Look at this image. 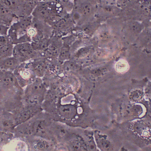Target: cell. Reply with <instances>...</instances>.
Listing matches in <instances>:
<instances>
[{
	"label": "cell",
	"instance_id": "7c38bea8",
	"mask_svg": "<svg viewBox=\"0 0 151 151\" xmlns=\"http://www.w3.org/2000/svg\"><path fill=\"white\" fill-rule=\"evenodd\" d=\"M95 140L100 149L103 151H108L112 149L111 142L108 139L106 135L98 131L94 133Z\"/></svg>",
	"mask_w": 151,
	"mask_h": 151
},
{
	"label": "cell",
	"instance_id": "5b68a950",
	"mask_svg": "<svg viewBox=\"0 0 151 151\" xmlns=\"http://www.w3.org/2000/svg\"><path fill=\"white\" fill-rule=\"evenodd\" d=\"M13 56L18 59L21 63L42 57L40 52L34 50L30 42L15 45Z\"/></svg>",
	"mask_w": 151,
	"mask_h": 151
},
{
	"label": "cell",
	"instance_id": "277c9868",
	"mask_svg": "<svg viewBox=\"0 0 151 151\" xmlns=\"http://www.w3.org/2000/svg\"><path fill=\"white\" fill-rule=\"evenodd\" d=\"M38 2L34 0H0V5L10 9L19 17L31 16Z\"/></svg>",
	"mask_w": 151,
	"mask_h": 151
},
{
	"label": "cell",
	"instance_id": "4fadbf2b",
	"mask_svg": "<svg viewBox=\"0 0 151 151\" xmlns=\"http://www.w3.org/2000/svg\"><path fill=\"white\" fill-rule=\"evenodd\" d=\"M21 62L14 57H8L1 59V68L6 71L14 70L17 69Z\"/></svg>",
	"mask_w": 151,
	"mask_h": 151
},
{
	"label": "cell",
	"instance_id": "cb8c5ba5",
	"mask_svg": "<svg viewBox=\"0 0 151 151\" xmlns=\"http://www.w3.org/2000/svg\"><path fill=\"white\" fill-rule=\"evenodd\" d=\"M34 1H37V2H39L40 1V0H34Z\"/></svg>",
	"mask_w": 151,
	"mask_h": 151
},
{
	"label": "cell",
	"instance_id": "ba28073f",
	"mask_svg": "<svg viewBox=\"0 0 151 151\" xmlns=\"http://www.w3.org/2000/svg\"><path fill=\"white\" fill-rule=\"evenodd\" d=\"M63 44V41L62 37L53 35L51 38L48 47L45 51L41 52L42 57L48 59L58 58Z\"/></svg>",
	"mask_w": 151,
	"mask_h": 151
},
{
	"label": "cell",
	"instance_id": "ac0fdd59",
	"mask_svg": "<svg viewBox=\"0 0 151 151\" xmlns=\"http://www.w3.org/2000/svg\"><path fill=\"white\" fill-rule=\"evenodd\" d=\"M36 111H33L32 110H27L24 111L22 113H20L18 116L15 119L16 124H21L23 122H25L35 114Z\"/></svg>",
	"mask_w": 151,
	"mask_h": 151
},
{
	"label": "cell",
	"instance_id": "9c48e42d",
	"mask_svg": "<svg viewBox=\"0 0 151 151\" xmlns=\"http://www.w3.org/2000/svg\"><path fill=\"white\" fill-rule=\"evenodd\" d=\"M16 78L20 84L26 85L29 83H32L34 78L35 73L32 69L30 70L25 67H20L15 70Z\"/></svg>",
	"mask_w": 151,
	"mask_h": 151
},
{
	"label": "cell",
	"instance_id": "52a82bcc",
	"mask_svg": "<svg viewBox=\"0 0 151 151\" xmlns=\"http://www.w3.org/2000/svg\"><path fill=\"white\" fill-rule=\"evenodd\" d=\"M45 88L40 79L29 84L26 91V97L31 103L41 101L45 93Z\"/></svg>",
	"mask_w": 151,
	"mask_h": 151
},
{
	"label": "cell",
	"instance_id": "ffe728a7",
	"mask_svg": "<svg viewBox=\"0 0 151 151\" xmlns=\"http://www.w3.org/2000/svg\"><path fill=\"white\" fill-rule=\"evenodd\" d=\"M50 148V144L47 141H38L35 144V148L38 150H47Z\"/></svg>",
	"mask_w": 151,
	"mask_h": 151
},
{
	"label": "cell",
	"instance_id": "44dd1931",
	"mask_svg": "<svg viewBox=\"0 0 151 151\" xmlns=\"http://www.w3.org/2000/svg\"><path fill=\"white\" fill-rule=\"evenodd\" d=\"M14 124L12 121L9 119L4 120L2 122V127L6 130L12 129L14 127Z\"/></svg>",
	"mask_w": 151,
	"mask_h": 151
},
{
	"label": "cell",
	"instance_id": "9a60e30c",
	"mask_svg": "<svg viewBox=\"0 0 151 151\" xmlns=\"http://www.w3.org/2000/svg\"><path fill=\"white\" fill-rule=\"evenodd\" d=\"M43 57L37 58L32 64V70L35 75L37 76H42L45 73L47 63Z\"/></svg>",
	"mask_w": 151,
	"mask_h": 151
},
{
	"label": "cell",
	"instance_id": "2e32d148",
	"mask_svg": "<svg viewBox=\"0 0 151 151\" xmlns=\"http://www.w3.org/2000/svg\"><path fill=\"white\" fill-rule=\"evenodd\" d=\"M29 134H37L39 136H43L45 134V124L41 120H38L31 124L28 129Z\"/></svg>",
	"mask_w": 151,
	"mask_h": 151
},
{
	"label": "cell",
	"instance_id": "8fae6325",
	"mask_svg": "<svg viewBox=\"0 0 151 151\" xmlns=\"http://www.w3.org/2000/svg\"><path fill=\"white\" fill-rule=\"evenodd\" d=\"M19 18L10 9L0 5V24L10 27Z\"/></svg>",
	"mask_w": 151,
	"mask_h": 151
},
{
	"label": "cell",
	"instance_id": "6da1fadb",
	"mask_svg": "<svg viewBox=\"0 0 151 151\" xmlns=\"http://www.w3.org/2000/svg\"><path fill=\"white\" fill-rule=\"evenodd\" d=\"M74 7L73 1H39L31 15L50 26L70 15Z\"/></svg>",
	"mask_w": 151,
	"mask_h": 151
},
{
	"label": "cell",
	"instance_id": "7402d4cb",
	"mask_svg": "<svg viewBox=\"0 0 151 151\" xmlns=\"http://www.w3.org/2000/svg\"><path fill=\"white\" fill-rule=\"evenodd\" d=\"M9 27L3 25V24H0V35H7L8 34V31H9Z\"/></svg>",
	"mask_w": 151,
	"mask_h": 151
},
{
	"label": "cell",
	"instance_id": "30bf717a",
	"mask_svg": "<svg viewBox=\"0 0 151 151\" xmlns=\"http://www.w3.org/2000/svg\"><path fill=\"white\" fill-rule=\"evenodd\" d=\"M14 44L11 40L8 35L0 36V56L1 58L13 56Z\"/></svg>",
	"mask_w": 151,
	"mask_h": 151
},
{
	"label": "cell",
	"instance_id": "8992f818",
	"mask_svg": "<svg viewBox=\"0 0 151 151\" xmlns=\"http://www.w3.org/2000/svg\"><path fill=\"white\" fill-rule=\"evenodd\" d=\"M53 35L63 37L73 32L76 25L70 15L62 18L52 24V26Z\"/></svg>",
	"mask_w": 151,
	"mask_h": 151
},
{
	"label": "cell",
	"instance_id": "e0dca14e",
	"mask_svg": "<svg viewBox=\"0 0 151 151\" xmlns=\"http://www.w3.org/2000/svg\"><path fill=\"white\" fill-rule=\"evenodd\" d=\"M70 149L74 151L87 150L84 141L82 137H76L70 142Z\"/></svg>",
	"mask_w": 151,
	"mask_h": 151
},
{
	"label": "cell",
	"instance_id": "3957f363",
	"mask_svg": "<svg viewBox=\"0 0 151 151\" xmlns=\"http://www.w3.org/2000/svg\"><path fill=\"white\" fill-rule=\"evenodd\" d=\"M33 17H19L9 28L8 35L14 45L24 42H31L29 29L32 24Z\"/></svg>",
	"mask_w": 151,
	"mask_h": 151
},
{
	"label": "cell",
	"instance_id": "7a4b0ae2",
	"mask_svg": "<svg viewBox=\"0 0 151 151\" xmlns=\"http://www.w3.org/2000/svg\"><path fill=\"white\" fill-rule=\"evenodd\" d=\"M73 2L74 7L70 16L75 24L76 28L95 19L98 7L95 0H73Z\"/></svg>",
	"mask_w": 151,
	"mask_h": 151
},
{
	"label": "cell",
	"instance_id": "5bb4252c",
	"mask_svg": "<svg viewBox=\"0 0 151 151\" xmlns=\"http://www.w3.org/2000/svg\"><path fill=\"white\" fill-rule=\"evenodd\" d=\"M58 113L60 116L65 119H72L75 116L77 109L73 105H64L59 107Z\"/></svg>",
	"mask_w": 151,
	"mask_h": 151
},
{
	"label": "cell",
	"instance_id": "d6986e66",
	"mask_svg": "<svg viewBox=\"0 0 151 151\" xmlns=\"http://www.w3.org/2000/svg\"><path fill=\"white\" fill-rule=\"evenodd\" d=\"M86 149L88 151H96V142L92 134H87L83 138Z\"/></svg>",
	"mask_w": 151,
	"mask_h": 151
},
{
	"label": "cell",
	"instance_id": "603a6c76",
	"mask_svg": "<svg viewBox=\"0 0 151 151\" xmlns=\"http://www.w3.org/2000/svg\"><path fill=\"white\" fill-rule=\"evenodd\" d=\"M68 1L73 0H40V1Z\"/></svg>",
	"mask_w": 151,
	"mask_h": 151
}]
</instances>
